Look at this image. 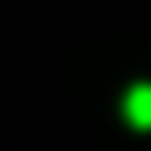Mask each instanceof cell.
Instances as JSON below:
<instances>
[{
    "label": "cell",
    "mask_w": 151,
    "mask_h": 151,
    "mask_svg": "<svg viewBox=\"0 0 151 151\" xmlns=\"http://www.w3.org/2000/svg\"><path fill=\"white\" fill-rule=\"evenodd\" d=\"M123 113H127V123H132V127L151 132V85H132V90H127V99H123Z\"/></svg>",
    "instance_id": "6da1fadb"
}]
</instances>
